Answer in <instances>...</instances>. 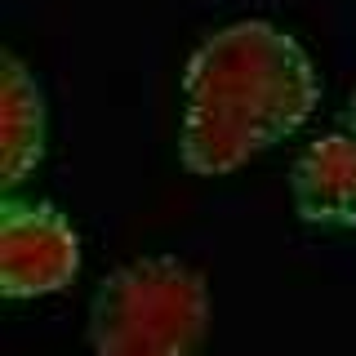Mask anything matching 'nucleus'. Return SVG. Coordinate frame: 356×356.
<instances>
[{"instance_id":"4","label":"nucleus","mask_w":356,"mask_h":356,"mask_svg":"<svg viewBox=\"0 0 356 356\" xmlns=\"http://www.w3.org/2000/svg\"><path fill=\"white\" fill-rule=\"evenodd\" d=\"M294 214L316 232H356V129H330L289 170Z\"/></svg>"},{"instance_id":"2","label":"nucleus","mask_w":356,"mask_h":356,"mask_svg":"<svg viewBox=\"0 0 356 356\" xmlns=\"http://www.w3.org/2000/svg\"><path fill=\"white\" fill-rule=\"evenodd\" d=\"M209 334V281L178 254L120 263L89 298L94 356H200Z\"/></svg>"},{"instance_id":"5","label":"nucleus","mask_w":356,"mask_h":356,"mask_svg":"<svg viewBox=\"0 0 356 356\" xmlns=\"http://www.w3.org/2000/svg\"><path fill=\"white\" fill-rule=\"evenodd\" d=\"M44 94L36 76L14 54H5V89H0V183L14 196L44 161Z\"/></svg>"},{"instance_id":"1","label":"nucleus","mask_w":356,"mask_h":356,"mask_svg":"<svg viewBox=\"0 0 356 356\" xmlns=\"http://www.w3.org/2000/svg\"><path fill=\"white\" fill-rule=\"evenodd\" d=\"M321 107L312 54L267 18L209 31L183 67L178 161L196 178H222L281 147Z\"/></svg>"},{"instance_id":"6","label":"nucleus","mask_w":356,"mask_h":356,"mask_svg":"<svg viewBox=\"0 0 356 356\" xmlns=\"http://www.w3.org/2000/svg\"><path fill=\"white\" fill-rule=\"evenodd\" d=\"M348 125L356 129V98H352V103H348Z\"/></svg>"},{"instance_id":"3","label":"nucleus","mask_w":356,"mask_h":356,"mask_svg":"<svg viewBox=\"0 0 356 356\" xmlns=\"http://www.w3.org/2000/svg\"><path fill=\"white\" fill-rule=\"evenodd\" d=\"M81 276V236L49 200L5 196L0 209V289L5 298L63 294Z\"/></svg>"}]
</instances>
